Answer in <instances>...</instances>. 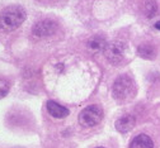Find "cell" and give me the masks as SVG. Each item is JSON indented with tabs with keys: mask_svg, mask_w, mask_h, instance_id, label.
Returning <instances> with one entry per match:
<instances>
[{
	"mask_svg": "<svg viewBox=\"0 0 160 148\" xmlns=\"http://www.w3.org/2000/svg\"><path fill=\"white\" fill-rule=\"evenodd\" d=\"M103 118V110L98 107V105H89V107L84 108L79 114V123L82 124V127H90L97 125L98 123H101Z\"/></svg>",
	"mask_w": 160,
	"mask_h": 148,
	"instance_id": "3957f363",
	"label": "cell"
},
{
	"mask_svg": "<svg viewBox=\"0 0 160 148\" xmlns=\"http://www.w3.org/2000/svg\"><path fill=\"white\" fill-rule=\"evenodd\" d=\"M56 29H57L56 22H53L51 19H45V20H39L32 27V34L36 38H45L56 33Z\"/></svg>",
	"mask_w": 160,
	"mask_h": 148,
	"instance_id": "5b68a950",
	"label": "cell"
},
{
	"mask_svg": "<svg viewBox=\"0 0 160 148\" xmlns=\"http://www.w3.org/2000/svg\"><path fill=\"white\" fill-rule=\"evenodd\" d=\"M27 18L26 9L21 5H9L2 10L0 28L3 32H12L17 29Z\"/></svg>",
	"mask_w": 160,
	"mask_h": 148,
	"instance_id": "7a4b0ae2",
	"label": "cell"
},
{
	"mask_svg": "<svg viewBox=\"0 0 160 148\" xmlns=\"http://www.w3.org/2000/svg\"><path fill=\"white\" fill-rule=\"evenodd\" d=\"M125 51H126V45L123 42L113 41L107 43L104 48V56L112 65H119L125 60Z\"/></svg>",
	"mask_w": 160,
	"mask_h": 148,
	"instance_id": "277c9868",
	"label": "cell"
},
{
	"mask_svg": "<svg viewBox=\"0 0 160 148\" xmlns=\"http://www.w3.org/2000/svg\"><path fill=\"white\" fill-rule=\"evenodd\" d=\"M46 108H47V112L51 117L56 118V119H62V118H66L69 115V109L62 107V105L57 104L56 101L53 100H48L47 104H46Z\"/></svg>",
	"mask_w": 160,
	"mask_h": 148,
	"instance_id": "8992f818",
	"label": "cell"
},
{
	"mask_svg": "<svg viewBox=\"0 0 160 148\" xmlns=\"http://www.w3.org/2000/svg\"><path fill=\"white\" fill-rule=\"evenodd\" d=\"M135 123H136V119L132 115L127 114V115H123L121 118H118L116 120V123H114V127H116V129L119 133H127V132L133 129Z\"/></svg>",
	"mask_w": 160,
	"mask_h": 148,
	"instance_id": "52a82bcc",
	"label": "cell"
},
{
	"mask_svg": "<svg viewBox=\"0 0 160 148\" xmlns=\"http://www.w3.org/2000/svg\"><path fill=\"white\" fill-rule=\"evenodd\" d=\"M97 148H103V147H97Z\"/></svg>",
	"mask_w": 160,
	"mask_h": 148,
	"instance_id": "4fadbf2b",
	"label": "cell"
},
{
	"mask_svg": "<svg viewBox=\"0 0 160 148\" xmlns=\"http://www.w3.org/2000/svg\"><path fill=\"white\" fill-rule=\"evenodd\" d=\"M8 89H9V84L4 81V79H2V98H4L8 94Z\"/></svg>",
	"mask_w": 160,
	"mask_h": 148,
	"instance_id": "8fae6325",
	"label": "cell"
},
{
	"mask_svg": "<svg viewBox=\"0 0 160 148\" xmlns=\"http://www.w3.org/2000/svg\"><path fill=\"white\" fill-rule=\"evenodd\" d=\"M130 148H154V142L146 134H138L131 141Z\"/></svg>",
	"mask_w": 160,
	"mask_h": 148,
	"instance_id": "9c48e42d",
	"label": "cell"
},
{
	"mask_svg": "<svg viewBox=\"0 0 160 148\" xmlns=\"http://www.w3.org/2000/svg\"><path fill=\"white\" fill-rule=\"evenodd\" d=\"M155 28L160 31V20H159V22H156V23H155Z\"/></svg>",
	"mask_w": 160,
	"mask_h": 148,
	"instance_id": "7c38bea8",
	"label": "cell"
},
{
	"mask_svg": "<svg viewBox=\"0 0 160 148\" xmlns=\"http://www.w3.org/2000/svg\"><path fill=\"white\" fill-rule=\"evenodd\" d=\"M107 46V41L102 36H94L87 42V47L90 52H104V48Z\"/></svg>",
	"mask_w": 160,
	"mask_h": 148,
	"instance_id": "ba28073f",
	"label": "cell"
},
{
	"mask_svg": "<svg viewBox=\"0 0 160 148\" xmlns=\"http://www.w3.org/2000/svg\"><path fill=\"white\" fill-rule=\"evenodd\" d=\"M136 94H137V86L131 76L121 75L114 80L112 86V96L117 103L119 104L128 103L136 96Z\"/></svg>",
	"mask_w": 160,
	"mask_h": 148,
	"instance_id": "6da1fadb",
	"label": "cell"
},
{
	"mask_svg": "<svg viewBox=\"0 0 160 148\" xmlns=\"http://www.w3.org/2000/svg\"><path fill=\"white\" fill-rule=\"evenodd\" d=\"M137 53L140 57H142L145 60H154L156 56V51L155 48L149 45V43H144V45H140L137 48Z\"/></svg>",
	"mask_w": 160,
	"mask_h": 148,
	"instance_id": "30bf717a",
	"label": "cell"
}]
</instances>
